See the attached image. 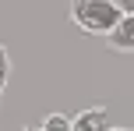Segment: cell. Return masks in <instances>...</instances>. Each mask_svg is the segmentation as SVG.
<instances>
[{
    "instance_id": "cell-1",
    "label": "cell",
    "mask_w": 134,
    "mask_h": 131,
    "mask_svg": "<svg viewBox=\"0 0 134 131\" xmlns=\"http://www.w3.org/2000/svg\"><path fill=\"white\" fill-rule=\"evenodd\" d=\"M71 18L81 32H92V35H109L116 28V21L124 18L109 0H74L71 4Z\"/></svg>"
},
{
    "instance_id": "cell-2",
    "label": "cell",
    "mask_w": 134,
    "mask_h": 131,
    "mask_svg": "<svg viewBox=\"0 0 134 131\" xmlns=\"http://www.w3.org/2000/svg\"><path fill=\"white\" fill-rule=\"evenodd\" d=\"M74 131H113V120H109L106 106H92V110H81L78 117H71Z\"/></svg>"
},
{
    "instance_id": "cell-3",
    "label": "cell",
    "mask_w": 134,
    "mask_h": 131,
    "mask_svg": "<svg viewBox=\"0 0 134 131\" xmlns=\"http://www.w3.org/2000/svg\"><path fill=\"white\" fill-rule=\"evenodd\" d=\"M109 46L120 53H134V14H124L116 21V28L109 32Z\"/></svg>"
},
{
    "instance_id": "cell-4",
    "label": "cell",
    "mask_w": 134,
    "mask_h": 131,
    "mask_svg": "<svg viewBox=\"0 0 134 131\" xmlns=\"http://www.w3.org/2000/svg\"><path fill=\"white\" fill-rule=\"evenodd\" d=\"M39 131H74V128H71V117H64V113H49V117L42 120Z\"/></svg>"
},
{
    "instance_id": "cell-5",
    "label": "cell",
    "mask_w": 134,
    "mask_h": 131,
    "mask_svg": "<svg viewBox=\"0 0 134 131\" xmlns=\"http://www.w3.org/2000/svg\"><path fill=\"white\" fill-rule=\"evenodd\" d=\"M7 78H11V53H7V46L0 43V92L7 89Z\"/></svg>"
},
{
    "instance_id": "cell-6",
    "label": "cell",
    "mask_w": 134,
    "mask_h": 131,
    "mask_svg": "<svg viewBox=\"0 0 134 131\" xmlns=\"http://www.w3.org/2000/svg\"><path fill=\"white\" fill-rule=\"evenodd\" d=\"M109 4H113L120 14H134V0H109Z\"/></svg>"
},
{
    "instance_id": "cell-7",
    "label": "cell",
    "mask_w": 134,
    "mask_h": 131,
    "mask_svg": "<svg viewBox=\"0 0 134 131\" xmlns=\"http://www.w3.org/2000/svg\"><path fill=\"white\" fill-rule=\"evenodd\" d=\"M25 131H39V128H25Z\"/></svg>"
},
{
    "instance_id": "cell-8",
    "label": "cell",
    "mask_w": 134,
    "mask_h": 131,
    "mask_svg": "<svg viewBox=\"0 0 134 131\" xmlns=\"http://www.w3.org/2000/svg\"><path fill=\"white\" fill-rule=\"evenodd\" d=\"M113 131H127V128H113Z\"/></svg>"
}]
</instances>
